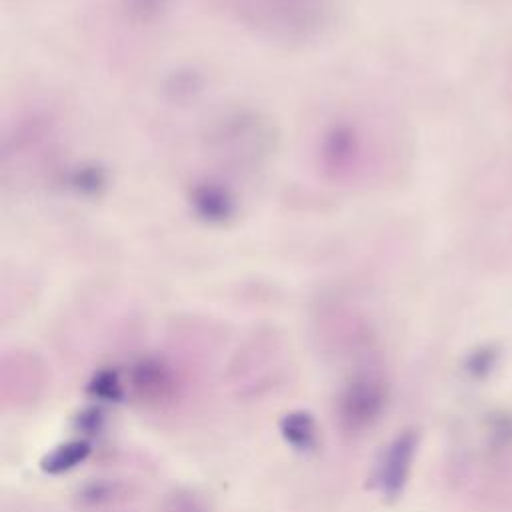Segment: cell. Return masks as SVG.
I'll list each match as a JSON object with an SVG mask.
<instances>
[{
  "label": "cell",
  "instance_id": "obj_6",
  "mask_svg": "<svg viewBox=\"0 0 512 512\" xmlns=\"http://www.w3.org/2000/svg\"><path fill=\"white\" fill-rule=\"evenodd\" d=\"M88 392H90L94 398H100V400H110V402L120 400V398H122V382H120L118 372H114V370H102V372H98V374L90 380Z\"/></svg>",
  "mask_w": 512,
  "mask_h": 512
},
{
  "label": "cell",
  "instance_id": "obj_3",
  "mask_svg": "<svg viewBox=\"0 0 512 512\" xmlns=\"http://www.w3.org/2000/svg\"><path fill=\"white\" fill-rule=\"evenodd\" d=\"M132 386L140 398L150 402L166 400L174 394L176 382L168 366L156 360H146L134 366L132 372Z\"/></svg>",
  "mask_w": 512,
  "mask_h": 512
},
{
  "label": "cell",
  "instance_id": "obj_7",
  "mask_svg": "<svg viewBox=\"0 0 512 512\" xmlns=\"http://www.w3.org/2000/svg\"><path fill=\"white\" fill-rule=\"evenodd\" d=\"M114 486L110 484H90L84 488L82 492V500H88V502H106V500H112L114 496Z\"/></svg>",
  "mask_w": 512,
  "mask_h": 512
},
{
  "label": "cell",
  "instance_id": "obj_2",
  "mask_svg": "<svg viewBox=\"0 0 512 512\" xmlns=\"http://www.w3.org/2000/svg\"><path fill=\"white\" fill-rule=\"evenodd\" d=\"M416 446L418 436L406 430L384 448L374 472V484L384 498L394 500L402 494L412 470Z\"/></svg>",
  "mask_w": 512,
  "mask_h": 512
},
{
  "label": "cell",
  "instance_id": "obj_5",
  "mask_svg": "<svg viewBox=\"0 0 512 512\" xmlns=\"http://www.w3.org/2000/svg\"><path fill=\"white\" fill-rule=\"evenodd\" d=\"M88 454H90V444L86 440H70L50 450L40 460V468L46 474H64L76 468L78 464H82L88 458Z\"/></svg>",
  "mask_w": 512,
  "mask_h": 512
},
{
  "label": "cell",
  "instance_id": "obj_4",
  "mask_svg": "<svg viewBox=\"0 0 512 512\" xmlns=\"http://www.w3.org/2000/svg\"><path fill=\"white\" fill-rule=\"evenodd\" d=\"M280 434L282 438L294 448V450H312L318 440V430L316 422L310 412L304 410H294L282 416L280 424Z\"/></svg>",
  "mask_w": 512,
  "mask_h": 512
},
{
  "label": "cell",
  "instance_id": "obj_1",
  "mask_svg": "<svg viewBox=\"0 0 512 512\" xmlns=\"http://www.w3.org/2000/svg\"><path fill=\"white\" fill-rule=\"evenodd\" d=\"M386 392L374 376L354 378L338 398V416L346 430L358 432L370 426L382 412Z\"/></svg>",
  "mask_w": 512,
  "mask_h": 512
}]
</instances>
